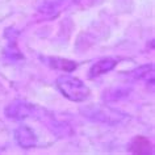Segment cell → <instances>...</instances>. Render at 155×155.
I'll return each mask as SVG.
<instances>
[{
    "label": "cell",
    "mask_w": 155,
    "mask_h": 155,
    "mask_svg": "<svg viewBox=\"0 0 155 155\" xmlns=\"http://www.w3.org/2000/svg\"><path fill=\"white\" fill-rule=\"evenodd\" d=\"M15 139L18 143V146L22 147V149L28 150L32 149L37 145V137L34 134V131L30 129L29 126L22 125L18 126L16 130H15Z\"/></svg>",
    "instance_id": "3957f363"
},
{
    "label": "cell",
    "mask_w": 155,
    "mask_h": 155,
    "mask_svg": "<svg viewBox=\"0 0 155 155\" xmlns=\"http://www.w3.org/2000/svg\"><path fill=\"white\" fill-rule=\"evenodd\" d=\"M116 64H117V61L114 58H103V59L96 62L95 64H92L88 75H90L91 79H95L100 75H104V74L112 71L116 67Z\"/></svg>",
    "instance_id": "5b68a950"
},
{
    "label": "cell",
    "mask_w": 155,
    "mask_h": 155,
    "mask_svg": "<svg viewBox=\"0 0 155 155\" xmlns=\"http://www.w3.org/2000/svg\"><path fill=\"white\" fill-rule=\"evenodd\" d=\"M45 61L48 62V64L50 66L51 68H55V70H62V71H66V72H71L74 71L78 64L76 62L74 61H70V59H64V58H45Z\"/></svg>",
    "instance_id": "8992f818"
},
{
    "label": "cell",
    "mask_w": 155,
    "mask_h": 155,
    "mask_svg": "<svg viewBox=\"0 0 155 155\" xmlns=\"http://www.w3.org/2000/svg\"><path fill=\"white\" fill-rule=\"evenodd\" d=\"M57 88L66 99L75 103H80L88 99L90 88L80 79L71 75H62L57 79Z\"/></svg>",
    "instance_id": "6da1fadb"
},
{
    "label": "cell",
    "mask_w": 155,
    "mask_h": 155,
    "mask_svg": "<svg viewBox=\"0 0 155 155\" xmlns=\"http://www.w3.org/2000/svg\"><path fill=\"white\" fill-rule=\"evenodd\" d=\"M33 112L34 107L32 104L21 101V100H16V101H13L5 108V116L12 120H24L29 116H32Z\"/></svg>",
    "instance_id": "7a4b0ae2"
},
{
    "label": "cell",
    "mask_w": 155,
    "mask_h": 155,
    "mask_svg": "<svg viewBox=\"0 0 155 155\" xmlns=\"http://www.w3.org/2000/svg\"><path fill=\"white\" fill-rule=\"evenodd\" d=\"M64 0H50V2H45V4L41 7L40 11L42 13H50L54 15V12H58L62 7Z\"/></svg>",
    "instance_id": "52a82bcc"
},
{
    "label": "cell",
    "mask_w": 155,
    "mask_h": 155,
    "mask_svg": "<svg viewBox=\"0 0 155 155\" xmlns=\"http://www.w3.org/2000/svg\"><path fill=\"white\" fill-rule=\"evenodd\" d=\"M127 151L131 154L138 155H151L153 151V143L146 137H134L127 146Z\"/></svg>",
    "instance_id": "277c9868"
},
{
    "label": "cell",
    "mask_w": 155,
    "mask_h": 155,
    "mask_svg": "<svg viewBox=\"0 0 155 155\" xmlns=\"http://www.w3.org/2000/svg\"><path fill=\"white\" fill-rule=\"evenodd\" d=\"M153 64H145V66H141V67L135 68L134 71L130 72V76L133 78V79H143V78H146L149 74H153Z\"/></svg>",
    "instance_id": "ba28073f"
}]
</instances>
